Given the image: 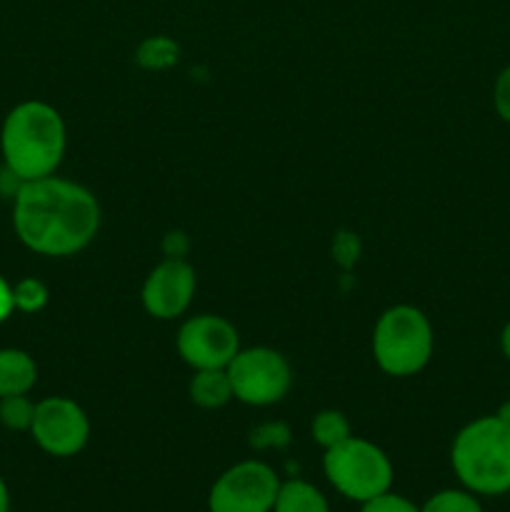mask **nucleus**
<instances>
[{
	"instance_id": "nucleus-1",
	"label": "nucleus",
	"mask_w": 510,
	"mask_h": 512,
	"mask_svg": "<svg viewBox=\"0 0 510 512\" xmlns=\"http://www.w3.org/2000/svg\"><path fill=\"white\" fill-rule=\"evenodd\" d=\"M100 218L103 213L93 190L58 175L20 183L13 195L15 235L43 258L83 253L98 235Z\"/></svg>"
},
{
	"instance_id": "nucleus-2",
	"label": "nucleus",
	"mask_w": 510,
	"mask_h": 512,
	"mask_svg": "<svg viewBox=\"0 0 510 512\" xmlns=\"http://www.w3.org/2000/svg\"><path fill=\"white\" fill-rule=\"evenodd\" d=\"M68 148V130L58 110L45 100H23L15 105L0 128L3 165L20 180L55 175Z\"/></svg>"
},
{
	"instance_id": "nucleus-3",
	"label": "nucleus",
	"mask_w": 510,
	"mask_h": 512,
	"mask_svg": "<svg viewBox=\"0 0 510 512\" xmlns=\"http://www.w3.org/2000/svg\"><path fill=\"white\" fill-rule=\"evenodd\" d=\"M450 468L465 490L478 498L510 493V423L500 415L470 420L450 445Z\"/></svg>"
},
{
	"instance_id": "nucleus-4",
	"label": "nucleus",
	"mask_w": 510,
	"mask_h": 512,
	"mask_svg": "<svg viewBox=\"0 0 510 512\" xmlns=\"http://www.w3.org/2000/svg\"><path fill=\"white\" fill-rule=\"evenodd\" d=\"M435 333L428 315L415 305H393L373 328L375 365L390 378H410L428 368Z\"/></svg>"
},
{
	"instance_id": "nucleus-5",
	"label": "nucleus",
	"mask_w": 510,
	"mask_h": 512,
	"mask_svg": "<svg viewBox=\"0 0 510 512\" xmlns=\"http://www.w3.org/2000/svg\"><path fill=\"white\" fill-rule=\"evenodd\" d=\"M325 480L353 503H365L393 488L395 470L388 453L370 440L350 435L343 443L323 450Z\"/></svg>"
},
{
	"instance_id": "nucleus-6",
	"label": "nucleus",
	"mask_w": 510,
	"mask_h": 512,
	"mask_svg": "<svg viewBox=\"0 0 510 512\" xmlns=\"http://www.w3.org/2000/svg\"><path fill=\"white\" fill-rule=\"evenodd\" d=\"M225 370L233 385V398L250 408L283 403L293 388V368L288 358L268 345L240 348Z\"/></svg>"
},
{
	"instance_id": "nucleus-7",
	"label": "nucleus",
	"mask_w": 510,
	"mask_h": 512,
	"mask_svg": "<svg viewBox=\"0 0 510 512\" xmlns=\"http://www.w3.org/2000/svg\"><path fill=\"white\" fill-rule=\"evenodd\" d=\"M280 478L263 460H243L218 475L208 493V512H273Z\"/></svg>"
},
{
	"instance_id": "nucleus-8",
	"label": "nucleus",
	"mask_w": 510,
	"mask_h": 512,
	"mask_svg": "<svg viewBox=\"0 0 510 512\" xmlns=\"http://www.w3.org/2000/svg\"><path fill=\"white\" fill-rule=\"evenodd\" d=\"M30 438L50 458H75L90 440V418L75 400L50 395L35 403Z\"/></svg>"
},
{
	"instance_id": "nucleus-9",
	"label": "nucleus",
	"mask_w": 510,
	"mask_h": 512,
	"mask_svg": "<svg viewBox=\"0 0 510 512\" xmlns=\"http://www.w3.org/2000/svg\"><path fill=\"white\" fill-rule=\"evenodd\" d=\"M240 345L238 328L228 318L215 313L190 315L180 323L175 335V350L180 360L193 370L228 368Z\"/></svg>"
},
{
	"instance_id": "nucleus-10",
	"label": "nucleus",
	"mask_w": 510,
	"mask_h": 512,
	"mask_svg": "<svg viewBox=\"0 0 510 512\" xmlns=\"http://www.w3.org/2000/svg\"><path fill=\"white\" fill-rule=\"evenodd\" d=\"M195 268L183 258H165L155 265L140 290L143 310L155 320H178L188 313L195 298Z\"/></svg>"
},
{
	"instance_id": "nucleus-11",
	"label": "nucleus",
	"mask_w": 510,
	"mask_h": 512,
	"mask_svg": "<svg viewBox=\"0 0 510 512\" xmlns=\"http://www.w3.org/2000/svg\"><path fill=\"white\" fill-rule=\"evenodd\" d=\"M38 383L33 355L20 348H0V398L28 395Z\"/></svg>"
},
{
	"instance_id": "nucleus-12",
	"label": "nucleus",
	"mask_w": 510,
	"mask_h": 512,
	"mask_svg": "<svg viewBox=\"0 0 510 512\" xmlns=\"http://www.w3.org/2000/svg\"><path fill=\"white\" fill-rule=\"evenodd\" d=\"M190 403L203 410H218L233 400V385H230L228 370H193V378L188 383Z\"/></svg>"
},
{
	"instance_id": "nucleus-13",
	"label": "nucleus",
	"mask_w": 510,
	"mask_h": 512,
	"mask_svg": "<svg viewBox=\"0 0 510 512\" xmlns=\"http://www.w3.org/2000/svg\"><path fill=\"white\" fill-rule=\"evenodd\" d=\"M273 512H330V503L308 480H285L275 495Z\"/></svg>"
},
{
	"instance_id": "nucleus-14",
	"label": "nucleus",
	"mask_w": 510,
	"mask_h": 512,
	"mask_svg": "<svg viewBox=\"0 0 510 512\" xmlns=\"http://www.w3.org/2000/svg\"><path fill=\"white\" fill-rule=\"evenodd\" d=\"M180 48L168 35H150L135 50V63L145 70H165L178 63Z\"/></svg>"
},
{
	"instance_id": "nucleus-15",
	"label": "nucleus",
	"mask_w": 510,
	"mask_h": 512,
	"mask_svg": "<svg viewBox=\"0 0 510 512\" xmlns=\"http://www.w3.org/2000/svg\"><path fill=\"white\" fill-rule=\"evenodd\" d=\"M310 435H313V440L320 448L328 450L348 440L353 430H350V420L340 410H320L313 418V423H310Z\"/></svg>"
},
{
	"instance_id": "nucleus-16",
	"label": "nucleus",
	"mask_w": 510,
	"mask_h": 512,
	"mask_svg": "<svg viewBox=\"0 0 510 512\" xmlns=\"http://www.w3.org/2000/svg\"><path fill=\"white\" fill-rule=\"evenodd\" d=\"M420 512H483V505H480L478 495L470 493V490L448 488L430 495V498L420 505Z\"/></svg>"
},
{
	"instance_id": "nucleus-17",
	"label": "nucleus",
	"mask_w": 510,
	"mask_h": 512,
	"mask_svg": "<svg viewBox=\"0 0 510 512\" xmlns=\"http://www.w3.org/2000/svg\"><path fill=\"white\" fill-rule=\"evenodd\" d=\"M35 418V403L28 395H8L0 398V425L13 433H30Z\"/></svg>"
},
{
	"instance_id": "nucleus-18",
	"label": "nucleus",
	"mask_w": 510,
	"mask_h": 512,
	"mask_svg": "<svg viewBox=\"0 0 510 512\" xmlns=\"http://www.w3.org/2000/svg\"><path fill=\"white\" fill-rule=\"evenodd\" d=\"M13 303L15 310L25 315L40 313L48 305V288L38 278H23L13 285Z\"/></svg>"
},
{
	"instance_id": "nucleus-19",
	"label": "nucleus",
	"mask_w": 510,
	"mask_h": 512,
	"mask_svg": "<svg viewBox=\"0 0 510 512\" xmlns=\"http://www.w3.org/2000/svg\"><path fill=\"white\" fill-rule=\"evenodd\" d=\"M360 512H420V505H415L405 495L388 490V493H380L360 503Z\"/></svg>"
},
{
	"instance_id": "nucleus-20",
	"label": "nucleus",
	"mask_w": 510,
	"mask_h": 512,
	"mask_svg": "<svg viewBox=\"0 0 510 512\" xmlns=\"http://www.w3.org/2000/svg\"><path fill=\"white\" fill-rule=\"evenodd\" d=\"M493 108L500 120L510 123V65H505L498 73L493 85Z\"/></svg>"
},
{
	"instance_id": "nucleus-21",
	"label": "nucleus",
	"mask_w": 510,
	"mask_h": 512,
	"mask_svg": "<svg viewBox=\"0 0 510 512\" xmlns=\"http://www.w3.org/2000/svg\"><path fill=\"white\" fill-rule=\"evenodd\" d=\"M285 443H288V430L285 428H273V425H268V428H260L258 433H253L255 448H270V445L280 448V445Z\"/></svg>"
},
{
	"instance_id": "nucleus-22",
	"label": "nucleus",
	"mask_w": 510,
	"mask_h": 512,
	"mask_svg": "<svg viewBox=\"0 0 510 512\" xmlns=\"http://www.w3.org/2000/svg\"><path fill=\"white\" fill-rule=\"evenodd\" d=\"M15 313V303H13V285L0 275V323L10 318Z\"/></svg>"
},
{
	"instance_id": "nucleus-23",
	"label": "nucleus",
	"mask_w": 510,
	"mask_h": 512,
	"mask_svg": "<svg viewBox=\"0 0 510 512\" xmlns=\"http://www.w3.org/2000/svg\"><path fill=\"white\" fill-rule=\"evenodd\" d=\"M500 353H503V358L510 363V320L503 325V330H500Z\"/></svg>"
},
{
	"instance_id": "nucleus-24",
	"label": "nucleus",
	"mask_w": 510,
	"mask_h": 512,
	"mask_svg": "<svg viewBox=\"0 0 510 512\" xmlns=\"http://www.w3.org/2000/svg\"><path fill=\"white\" fill-rule=\"evenodd\" d=\"M0 512H10V490L3 475H0Z\"/></svg>"
}]
</instances>
